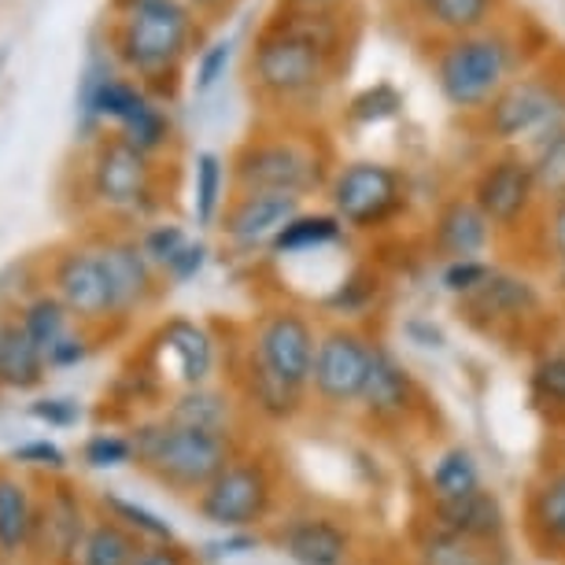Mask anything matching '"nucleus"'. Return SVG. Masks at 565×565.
Here are the masks:
<instances>
[{
    "instance_id": "4d7b16f0",
    "label": "nucleus",
    "mask_w": 565,
    "mask_h": 565,
    "mask_svg": "<svg viewBox=\"0 0 565 565\" xmlns=\"http://www.w3.org/2000/svg\"><path fill=\"white\" fill-rule=\"evenodd\" d=\"M4 56H8V52H4V49H0V63H4Z\"/></svg>"
},
{
    "instance_id": "c9c22d12",
    "label": "nucleus",
    "mask_w": 565,
    "mask_h": 565,
    "mask_svg": "<svg viewBox=\"0 0 565 565\" xmlns=\"http://www.w3.org/2000/svg\"><path fill=\"white\" fill-rule=\"evenodd\" d=\"M540 248L551 263V281L554 289L565 296V200L543 204L540 211Z\"/></svg>"
},
{
    "instance_id": "b1692460",
    "label": "nucleus",
    "mask_w": 565,
    "mask_h": 565,
    "mask_svg": "<svg viewBox=\"0 0 565 565\" xmlns=\"http://www.w3.org/2000/svg\"><path fill=\"white\" fill-rule=\"evenodd\" d=\"M348 237V226L340 222L333 211H300L289 226L281 230V237L274 241V255H307L333 248Z\"/></svg>"
},
{
    "instance_id": "5701e85b",
    "label": "nucleus",
    "mask_w": 565,
    "mask_h": 565,
    "mask_svg": "<svg viewBox=\"0 0 565 565\" xmlns=\"http://www.w3.org/2000/svg\"><path fill=\"white\" fill-rule=\"evenodd\" d=\"M529 536L543 554H565V469L547 473L532 488Z\"/></svg>"
},
{
    "instance_id": "f3484780",
    "label": "nucleus",
    "mask_w": 565,
    "mask_h": 565,
    "mask_svg": "<svg viewBox=\"0 0 565 565\" xmlns=\"http://www.w3.org/2000/svg\"><path fill=\"white\" fill-rule=\"evenodd\" d=\"M429 529L447 532V536H458V540H473V543H488V547H495V543L507 536V510H503V503H499L495 492L481 488V492L455 499V503H433Z\"/></svg>"
},
{
    "instance_id": "49530a36",
    "label": "nucleus",
    "mask_w": 565,
    "mask_h": 565,
    "mask_svg": "<svg viewBox=\"0 0 565 565\" xmlns=\"http://www.w3.org/2000/svg\"><path fill=\"white\" fill-rule=\"evenodd\" d=\"M207 244L204 241H189L185 248H181L174 255V263L167 266V274H170V281H178V285H185V281H193V277L204 270L207 266Z\"/></svg>"
},
{
    "instance_id": "72a5a7b5",
    "label": "nucleus",
    "mask_w": 565,
    "mask_h": 565,
    "mask_svg": "<svg viewBox=\"0 0 565 565\" xmlns=\"http://www.w3.org/2000/svg\"><path fill=\"white\" fill-rule=\"evenodd\" d=\"M23 329L26 337L34 340V348L41 351V359H52V351H56L63 340H67V307L60 300H38L30 303V311L23 318Z\"/></svg>"
},
{
    "instance_id": "37998d69",
    "label": "nucleus",
    "mask_w": 565,
    "mask_h": 565,
    "mask_svg": "<svg viewBox=\"0 0 565 565\" xmlns=\"http://www.w3.org/2000/svg\"><path fill=\"white\" fill-rule=\"evenodd\" d=\"M529 159H532V167H536L543 200H547V204H554V200H565V141L543 148V152L529 156Z\"/></svg>"
},
{
    "instance_id": "a18cd8bd",
    "label": "nucleus",
    "mask_w": 565,
    "mask_h": 565,
    "mask_svg": "<svg viewBox=\"0 0 565 565\" xmlns=\"http://www.w3.org/2000/svg\"><path fill=\"white\" fill-rule=\"evenodd\" d=\"M134 458V440H122V436H93L85 444V462L108 469V466H126Z\"/></svg>"
},
{
    "instance_id": "4468645a",
    "label": "nucleus",
    "mask_w": 565,
    "mask_h": 565,
    "mask_svg": "<svg viewBox=\"0 0 565 565\" xmlns=\"http://www.w3.org/2000/svg\"><path fill=\"white\" fill-rule=\"evenodd\" d=\"M93 189L108 207L145 211L152 196V156L137 152L122 137H108L93 159Z\"/></svg>"
},
{
    "instance_id": "6e6552de",
    "label": "nucleus",
    "mask_w": 565,
    "mask_h": 565,
    "mask_svg": "<svg viewBox=\"0 0 565 565\" xmlns=\"http://www.w3.org/2000/svg\"><path fill=\"white\" fill-rule=\"evenodd\" d=\"M469 196L484 211V218L492 222L495 237L529 230L532 222H540V211L547 204L536 167L518 148H499L495 156H488L477 167L473 181H469Z\"/></svg>"
},
{
    "instance_id": "4be33fe9",
    "label": "nucleus",
    "mask_w": 565,
    "mask_h": 565,
    "mask_svg": "<svg viewBox=\"0 0 565 565\" xmlns=\"http://www.w3.org/2000/svg\"><path fill=\"white\" fill-rule=\"evenodd\" d=\"M159 344L163 355L174 362V373L189 388H200L215 370V344H211L207 329L189 322V318H174L159 329Z\"/></svg>"
},
{
    "instance_id": "9b49d317",
    "label": "nucleus",
    "mask_w": 565,
    "mask_h": 565,
    "mask_svg": "<svg viewBox=\"0 0 565 565\" xmlns=\"http://www.w3.org/2000/svg\"><path fill=\"white\" fill-rule=\"evenodd\" d=\"M373 340L351 326H337L318 337L311 388L329 407H359L362 385L373 362Z\"/></svg>"
},
{
    "instance_id": "a211bd4d",
    "label": "nucleus",
    "mask_w": 565,
    "mask_h": 565,
    "mask_svg": "<svg viewBox=\"0 0 565 565\" xmlns=\"http://www.w3.org/2000/svg\"><path fill=\"white\" fill-rule=\"evenodd\" d=\"M462 311H469L473 322L499 326V322H521V318L540 311V289L521 274L492 270V277L477 289L469 300H462Z\"/></svg>"
},
{
    "instance_id": "7ed1b4c3",
    "label": "nucleus",
    "mask_w": 565,
    "mask_h": 565,
    "mask_svg": "<svg viewBox=\"0 0 565 565\" xmlns=\"http://www.w3.org/2000/svg\"><path fill=\"white\" fill-rule=\"evenodd\" d=\"M200 38L204 23L185 0H111L108 49L148 93H174Z\"/></svg>"
},
{
    "instance_id": "c85d7f7f",
    "label": "nucleus",
    "mask_w": 565,
    "mask_h": 565,
    "mask_svg": "<svg viewBox=\"0 0 565 565\" xmlns=\"http://www.w3.org/2000/svg\"><path fill=\"white\" fill-rule=\"evenodd\" d=\"M418 565H499V554L488 543L458 540L429 529L418 543Z\"/></svg>"
},
{
    "instance_id": "a878e982",
    "label": "nucleus",
    "mask_w": 565,
    "mask_h": 565,
    "mask_svg": "<svg viewBox=\"0 0 565 565\" xmlns=\"http://www.w3.org/2000/svg\"><path fill=\"white\" fill-rule=\"evenodd\" d=\"M167 422L185 425V429H200V433H218L230 436V399L218 396L211 388H185L170 407Z\"/></svg>"
},
{
    "instance_id": "4c0bfd02",
    "label": "nucleus",
    "mask_w": 565,
    "mask_h": 565,
    "mask_svg": "<svg viewBox=\"0 0 565 565\" xmlns=\"http://www.w3.org/2000/svg\"><path fill=\"white\" fill-rule=\"evenodd\" d=\"M230 63H233V38H215L196 52V67H193L196 97H207V93H215L226 82Z\"/></svg>"
},
{
    "instance_id": "aec40b11",
    "label": "nucleus",
    "mask_w": 565,
    "mask_h": 565,
    "mask_svg": "<svg viewBox=\"0 0 565 565\" xmlns=\"http://www.w3.org/2000/svg\"><path fill=\"white\" fill-rule=\"evenodd\" d=\"M111 292V315H130L152 296V263L134 241H111L97 248Z\"/></svg>"
},
{
    "instance_id": "2f4dec72",
    "label": "nucleus",
    "mask_w": 565,
    "mask_h": 565,
    "mask_svg": "<svg viewBox=\"0 0 565 565\" xmlns=\"http://www.w3.org/2000/svg\"><path fill=\"white\" fill-rule=\"evenodd\" d=\"M399 115H403V93L392 82L362 85L344 104V119L351 126H381V122L399 119Z\"/></svg>"
},
{
    "instance_id": "864d4df0",
    "label": "nucleus",
    "mask_w": 565,
    "mask_h": 565,
    "mask_svg": "<svg viewBox=\"0 0 565 565\" xmlns=\"http://www.w3.org/2000/svg\"><path fill=\"white\" fill-rule=\"evenodd\" d=\"M185 4L193 8L200 19H218V15L233 12V4H237V0H185Z\"/></svg>"
},
{
    "instance_id": "dca6fc26",
    "label": "nucleus",
    "mask_w": 565,
    "mask_h": 565,
    "mask_svg": "<svg viewBox=\"0 0 565 565\" xmlns=\"http://www.w3.org/2000/svg\"><path fill=\"white\" fill-rule=\"evenodd\" d=\"M359 407L370 422L377 425H399L407 422L418 407V385H414L411 370L392 355L388 348H373V362L362 385Z\"/></svg>"
},
{
    "instance_id": "6ab92c4d",
    "label": "nucleus",
    "mask_w": 565,
    "mask_h": 565,
    "mask_svg": "<svg viewBox=\"0 0 565 565\" xmlns=\"http://www.w3.org/2000/svg\"><path fill=\"white\" fill-rule=\"evenodd\" d=\"M56 289L67 311L82 318H104L111 315V292L108 277H104L100 255L97 252H71L63 255L56 266Z\"/></svg>"
},
{
    "instance_id": "393cba45",
    "label": "nucleus",
    "mask_w": 565,
    "mask_h": 565,
    "mask_svg": "<svg viewBox=\"0 0 565 565\" xmlns=\"http://www.w3.org/2000/svg\"><path fill=\"white\" fill-rule=\"evenodd\" d=\"M481 466H477V455L469 447H447V451L433 462L429 473V495L433 503H455V499H466L473 492H481Z\"/></svg>"
},
{
    "instance_id": "7c9ffc66",
    "label": "nucleus",
    "mask_w": 565,
    "mask_h": 565,
    "mask_svg": "<svg viewBox=\"0 0 565 565\" xmlns=\"http://www.w3.org/2000/svg\"><path fill=\"white\" fill-rule=\"evenodd\" d=\"M226 181L230 170L215 152H200L193 167V211L200 226H211L218 218L222 204H226Z\"/></svg>"
},
{
    "instance_id": "39448f33",
    "label": "nucleus",
    "mask_w": 565,
    "mask_h": 565,
    "mask_svg": "<svg viewBox=\"0 0 565 565\" xmlns=\"http://www.w3.org/2000/svg\"><path fill=\"white\" fill-rule=\"evenodd\" d=\"M230 178L237 193H285L307 200L329 185L333 170L318 137L274 134L244 141L230 163Z\"/></svg>"
},
{
    "instance_id": "6e6d98bb",
    "label": "nucleus",
    "mask_w": 565,
    "mask_h": 565,
    "mask_svg": "<svg viewBox=\"0 0 565 565\" xmlns=\"http://www.w3.org/2000/svg\"><path fill=\"white\" fill-rule=\"evenodd\" d=\"M4 337H8V326L0 322V348H4Z\"/></svg>"
},
{
    "instance_id": "3c124183",
    "label": "nucleus",
    "mask_w": 565,
    "mask_h": 565,
    "mask_svg": "<svg viewBox=\"0 0 565 565\" xmlns=\"http://www.w3.org/2000/svg\"><path fill=\"white\" fill-rule=\"evenodd\" d=\"M285 8H300V12H351L359 0H277Z\"/></svg>"
},
{
    "instance_id": "412c9836",
    "label": "nucleus",
    "mask_w": 565,
    "mask_h": 565,
    "mask_svg": "<svg viewBox=\"0 0 565 565\" xmlns=\"http://www.w3.org/2000/svg\"><path fill=\"white\" fill-rule=\"evenodd\" d=\"M281 551L289 554L296 565H348L351 532L333 518L307 514L285 525Z\"/></svg>"
},
{
    "instance_id": "473e14b6",
    "label": "nucleus",
    "mask_w": 565,
    "mask_h": 565,
    "mask_svg": "<svg viewBox=\"0 0 565 565\" xmlns=\"http://www.w3.org/2000/svg\"><path fill=\"white\" fill-rule=\"evenodd\" d=\"M119 137L126 145H134L137 152H145V156L163 152L167 141H170V115L159 108V100L145 97L141 108H137L130 119L119 126Z\"/></svg>"
},
{
    "instance_id": "f704fd0d",
    "label": "nucleus",
    "mask_w": 565,
    "mask_h": 565,
    "mask_svg": "<svg viewBox=\"0 0 565 565\" xmlns=\"http://www.w3.org/2000/svg\"><path fill=\"white\" fill-rule=\"evenodd\" d=\"M45 521H49V543H52V551H56V554L82 551V543H85V536H89V532H85V525H82L78 499H71L67 492H60L49 503Z\"/></svg>"
},
{
    "instance_id": "e433bc0d",
    "label": "nucleus",
    "mask_w": 565,
    "mask_h": 565,
    "mask_svg": "<svg viewBox=\"0 0 565 565\" xmlns=\"http://www.w3.org/2000/svg\"><path fill=\"white\" fill-rule=\"evenodd\" d=\"M248 381H252L255 407H259L266 418L285 422V418H292V414L303 407V392L281 385V381L266 377V373H259V370H248Z\"/></svg>"
},
{
    "instance_id": "1a4fd4ad",
    "label": "nucleus",
    "mask_w": 565,
    "mask_h": 565,
    "mask_svg": "<svg viewBox=\"0 0 565 565\" xmlns=\"http://www.w3.org/2000/svg\"><path fill=\"white\" fill-rule=\"evenodd\" d=\"M315 326L300 311H270L255 329L252 370H259L296 392H307L315 373Z\"/></svg>"
},
{
    "instance_id": "c03bdc74",
    "label": "nucleus",
    "mask_w": 565,
    "mask_h": 565,
    "mask_svg": "<svg viewBox=\"0 0 565 565\" xmlns=\"http://www.w3.org/2000/svg\"><path fill=\"white\" fill-rule=\"evenodd\" d=\"M373 296H377V277L366 274V270H355L348 281L337 285V292L329 296L326 303L333 307V311H340V315H359L362 307L373 300Z\"/></svg>"
},
{
    "instance_id": "ea45409f",
    "label": "nucleus",
    "mask_w": 565,
    "mask_h": 565,
    "mask_svg": "<svg viewBox=\"0 0 565 565\" xmlns=\"http://www.w3.org/2000/svg\"><path fill=\"white\" fill-rule=\"evenodd\" d=\"M495 266L488 263V259H455V263H444V270H440V285H444V292L447 296H455L458 303L469 300L481 285L492 277Z\"/></svg>"
},
{
    "instance_id": "ddd939ff",
    "label": "nucleus",
    "mask_w": 565,
    "mask_h": 565,
    "mask_svg": "<svg viewBox=\"0 0 565 565\" xmlns=\"http://www.w3.org/2000/svg\"><path fill=\"white\" fill-rule=\"evenodd\" d=\"M303 211L300 196L285 193H237L233 204L222 211V237L237 252L274 248L281 230Z\"/></svg>"
},
{
    "instance_id": "603ef678",
    "label": "nucleus",
    "mask_w": 565,
    "mask_h": 565,
    "mask_svg": "<svg viewBox=\"0 0 565 565\" xmlns=\"http://www.w3.org/2000/svg\"><path fill=\"white\" fill-rule=\"evenodd\" d=\"M85 355V348H82V340L78 337H67L63 344L52 351V359H49V366H71V362H78Z\"/></svg>"
},
{
    "instance_id": "58836bf2",
    "label": "nucleus",
    "mask_w": 565,
    "mask_h": 565,
    "mask_svg": "<svg viewBox=\"0 0 565 565\" xmlns=\"http://www.w3.org/2000/svg\"><path fill=\"white\" fill-rule=\"evenodd\" d=\"M104 503L111 507L115 521H122L134 536H145V540H156V543H174V529H170L159 514H152V510L137 507V503H130V499H119V495H108Z\"/></svg>"
},
{
    "instance_id": "a19ab883",
    "label": "nucleus",
    "mask_w": 565,
    "mask_h": 565,
    "mask_svg": "<svg viewBox=\"0 0 565 565\" xmlns=\"http://www.w3.org/2000/svg\"><path fill=\"white\" fill-rule=\"evenodd\" d=\"M189 237L185 230L178 226V222H156V226L145 230L141 237V252L148 255V263L159 266V270H167L170 263H174V255L185 248Z\"/></svg>"
},
{
    "instance_id": "5fc2aeb1",
    "label": "nucleus",
    "mask_w": 565,
    "mask_h": 565,
    "mask_svg": "<svg viewBox=\"0 0 565 565\" xmlns=\"http://www.w3.org/2000/svg\"><path fill=\"white\" fill-rule=\"evenodd\" d=\"M244 551H252L248 536H230V540H222V543H207L211 558H222V554H244Z\"/></svg>"
},
{
    "instance_id": "bb28decb",
    "label": "nucleus",
    "mask_w": 565,
    "mask_h": 565,
    "mask_svg": "<svg viewBox=\"0 0 565 565\" xmlns=\"http://www.w3.org/2000/svg\"><path fill=\"white\" fill-rule=\"evenodd\" d=\"M141 543L119 521H100L82 543V565H134Z\"/></svg>"
},
{
    "instance_id": "de8ad7c7",
    "label": "nucleus",
    "mask_w": 565,
    "mask_h": 565,
    "mask_svg": "<svg viewBox=\"0 0 565 565\" xmlns=\"http://www.w3.org/2000/svg\"><path fill=\"white\" fill-rule=\"evenodd\" d=\"M15 458H19V462L52 466V469H60V466H63V451H60L56 444H49V440H38V444H23V447H15Z\"/></svg>"
},
{
    "instance_id": "c756f323",
    "label": "nucleus",
    "mask_w": 565,
    "mask_h": 565,
    "mask_svg": "<svg viewBox=\"0 0 565 565\" xmlns=\"http://www.w3.org/2000/svg\"><path fill=\"white\" fill-rule=\"evenodd\" d=\"M41 351L34 348V340L26 337L23 326H8L4 348H0V381L12 388H34L41 381Z\"/></svg>"
},
{
    "instance_id": "f8f14e48",
    "label": "nucleus",
    "mask_w": 565,
    "mask_h": 565,
    "mask_svg": "<svg viewBox=\"0 0 565 565\" xmlns=\"http://www.w3.org/2000/svg\"><path fill=\"white\" fill-rule=\"evenodd\" d=\"M396 19L418 45H436L447 38H462L473 30L499 23L510 8V0H392Z\"/></svg>"
},
{
    "instance_id": "2eb2a0df",
    "label": "nucleus",
    "mask_w": 565,
    "mask_h": 565,
    "mask_svg": "<svg viewBox=\"0 0 565 565\" xmlns=\"http://www.w3.org/2000/svg\"><path fill=\"white\" fill-rule=\"evenodd\" d=\"M433 252L444 255V263L455 259H484L488 248L495 241L492 222L484 218V211L473 204V196H447L433 215Z\"/></svg>"
},
{
    "instance_id": "79ce46f5",
    "label": "nucleus",
    "mask_w": 565,
    "mask_h": 565,
    "mask_svg": "<svg viewBox=\"0 0 565 565\" xmlns=\"http://www.w3.org/2000/svg\"><path fill=\"white\" fill-rule=\"evenodd\" d=\"M532 392L551 411L565 414V355H547L536 362V370H532Z\"/></svg>"
},
{
    "instance_id": "9d476101",
    "label": "nucleus",
    "mask_w": 565,
    "mask_h": 565,
    "mask_svg": "<svg viewBox=\"0 0 565 565\" xmlns=\"http://www.w3.org/2000/svg\"><path fill=\"white\" fill-rule=\"evenodd\" d=\"M270 503H274V481L266 473V466L252 462V458H244V462L233 458L196 499L204 521L226 532H244L259 525L270 514Z\"/></svg>"
},
{
    "instance_id": "cd10ccee",
    "label": "nucleus",
    "mask_w": 565,
    "mask_h": 565,
    "mask_svg": "<svg viewBox=\"0 0 565 565\" xmlns=\"http://www.w3.org/2000/svg\"><path fill=\"white\" fill-rule=\"evenodd\" d=\"M38 518L30 510L26 488L12 481V477H0V551L15 554L34 532Z\"/></svg>"
},
{
    "instance_id": "0eeeda50",
    "label": "nucleus",
    "mask_w": 565,
    "mask_h": 565,
    "mask_svg": "<svg viewBox=\"0 0 565 565\" xmlns=\"http://www.w3.org/2000/svg\"><path fill=\"white\" fill-rule=\"evenodd\" d=\"M329 211L344 222L348 233L388 230L411 204L407 174L381 159H348L333 170L326 185Z\"/></svg>"
},
{
    "instance_id": "8fccbe9b",
    "label": "nucleus",
    "mask_w": 565,
    "mask_h": 565,
    "mask_svg": "<svg viewBox=\"0 0 565 565\" xmlns=\"http://www.w3.org/2000/svg\"><path fill=\"white\" fill-rule=\"evenodd\" d=\"M134 565H189V562L174 543H152V547H141Z\"/></svg>"
},
{
    "instance_id": "09e8293b",
    "label": "nucleus",
    "mask_w": 565,
    "mask_h": 565,
    "mask_svg": "<svg viewBox=\"0 0 565 565\" xmlns=\"http://www.w3.org/2000/svg\"><path fill=\"white\" fill-rule=\"evenodd\" d=\"M34 414L41 422L49 425H71L78 422V407L71 399H45V403H34Z\"/></svg>"
},
{
    "instance_id": "423d86ee",
    "label": "nucleus",
    "mask_w": 565,
    "mask_h": 565,
    "mask_svg": "<svg viewBox=\"0 0 565 565\" xmlns=\"http://www.w3.org/2000/svg\"><path fill=\"white\" fill-rule=\"evenodd\" d=\"M134 458L170 488L204 492L233 462V447L230 436L185 429L174 422H152L134 433Z\"/></svg>"
},
{
    "instance_id": "f03ea898",
    "label": "nucleus",
    "mask_w": 565,
    "mask_h": 565,
    "mask_svg": "<svg viewBox=\"0 0 565 565\" xmlns=\"http://www.w3.org/2000/svg\"><path fill=\"white\" fill-rule=\"evenodd\" d=\"M551 45L554 38L536 19L510 8L492 26L425 49H429V74L440 100L455 115L477 119L521 71L547 56Z\"/></svg>"
},
{
    "instance_id": "20e7f679",
    "label": "nucleus",
    "mask_w": 565,
    "mask_h": 565,
    "mask_svg": "<svg viewBox=\"0 0 565 565\" xmlns=\"http://www.w3.org/2000/svg\"><path fill=\"white\" fill-rule=\"evenodd\" d=\"M477 126L495 148H518L525 156L565 141V52L551 49L521 71L477 115Z\"/></svg>"
},
{
    "instance_id": "f257e3e1",
    "label": "nucleus",
    "mask_w": 565,
    "mask_h": 565,
    "mask_svg": "<svg viewBox=\"0 0 565 565\" xmlns=\"http://www.w3.org/2000/svg\"><path fill=\"white\" fill-rule=\"evenodd\" d=\"M362 38L359 8L300 12L277 4L248 49V82L270 108H315L344 78Z\"/></svg>"
}]
</instances>
